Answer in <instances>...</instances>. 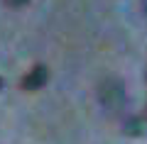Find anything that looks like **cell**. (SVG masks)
I'll use <instances>...</instances> for the list:
<instances>
[{"mask_svg":"<svg viewBox=\"0 0 147 144\" xmlns=\"http://www.w3.org/2000/svg\"><path fill=\"white\" fill-rule=\"evenodd\" d=\"M98 100L105 110H120L123 103H125V90H123V83L118 78H108V81L100 83L98 88Z\"/></svg>","mask_w":147,"mask_h":144,"instance_id":"1","label":"cell"},{"mask_svg":"<svg viewBox=\"0 0 147 144\" xmlns=\"http://www.w3.org/2000/svg\"><path fill=\"white\" fill-rule=\"evenodd\" d=\"M44 81H47V68L37 66V68H32V71L22 78V86H25L27 90H37V88L44 86Z\"/></svg>","mask_w":147,"mask_h":144,"instance_id":"2","label":"cell"},{"mask_svg":"<svg viewBox=\"0 0 147 144\" xmlns=\"http://www.w3.org/2000/svg\"><path fill=\"white\" fill-rule=\"evenodd\" d=\"M7 3H10V5H15V7H17V5H25L27 0H7Z\"/></svg>","mask_w":147,"mask_h":144,"instance_id":"3","label":"cell"},{"mask_svg":"<svg viewBox=\"0 0 147 144\" xmlns=\"http://www.w3.org/2000/svg\"><path fill=\"white\" fill-rule=\"evenodd\" d=\"M0 88H3V78H0Z\"/></svg>","mask_w":147,"mask_h":144,"instance_id":"4","label":"cell"}]
</instances>
